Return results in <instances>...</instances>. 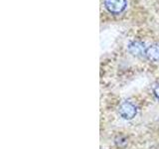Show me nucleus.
I'll return each instance as SVG.
<instances>
[{"mask_svg":"<svg viewBox=\"0 0 159 149\" xmlns=\"http://www.w3.org/2000/svg\"><path fill=\"white\" fill-rule=\"evenodd\" d=\"M145 57L149 61H159V45H151V46L146 48Z\"/></svg>","mask_w":159,"mask_h":149,"instance_id":"nucleus-4","label":"nucleus"},{"mask_svg":"<svg viewBox=\"0 0 159 149\" xmlns=\"http://www.w3.org/2000/svg\"><path fill=\"white\" fill-rule=\"evenodd\" d=\"M119 115H120L123 119H132L133 117H135L137 114V107L135 106V104H133L131 102H123L118 108Z\"/></svg>","mask_w":159,"mask_h":149,"instance_id":"nucleus-1","label":"nucleus"},{"mask_svg":"<svg viewBox=\"0 0 159 149\" xmlns=\"http://www.w3.org/2000/svg\"><path fill=\"white\" fill-rule=\"evenodd\" d=\"M153 93H154V97H155L158 101H159V86H156L153 89Z\"/></svg>","mask_w":159,"mask_h":149,"instance_id":"nucleus-5","label":"nucleus"},{"mask_svg":"<svg viewBox=\"0 0 159 149\" xmlns=\"http://www.w3.org/2000/svg\"><path fill=\"white\" fill-rule=\"evenodd\" d=\"M128 51L130 52L133 56H145L146 48L144 44L140 41H133L128 45Z\"/></svg>","mask_w":159,"mask_h":149,"instance_id":"nucleus-3","label":"nucleus"},{"mask_svg":"<svg viewBox=\"0 0 159 149\" xmlns=\"http://www.w3.org/2000/svg\"><path fill=\"white\" fill-rule=\"evenodd\" d=\"M104 6L112 14L121 13L126 7L125 0H104Z\"/></svg>","mask_w":159,"mask_h":149,"instance_id":"nucleus-2","label":"nucleus"}]
</instances>
